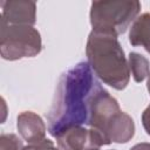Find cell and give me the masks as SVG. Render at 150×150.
I'll list each match as a JSON object with an SVG mask.
<instances>
[{
	"mask_svg": "<svg viewBox=\"0 0 150 150\" xmlns=\"http://www.w3.org/2000/svg\"><path fill=\"white\" fill-rule=\"evenodd\" d=\"M101 88L88 62H79L63 73L47 114L48 132L56 137L71 127L87 124L91 102Z\"/></svg>",
	"mask_w": 150,
	"mask_h": 150,
	"instance_id": "6da1fadb",
	"label": "cell"
},
{
	"mask_svg": "<svg viewBox=\"0 0 150 150\" xmlns=\"http://www.w3.org/2000/svg\"><path fill=\"white\" fill-rule=\"evenodd\" d=\"M16 128L20 136L28 144H34L46 138V124L43 120L33 111H22L19 114Z\"/></svg>",
	"mask_w": 150,
	"mask_h": 150,
	"instance_id": "ba28073f",
	"label": "cell"
},
{
	"mask_svg": "<svg viewBox=\"0 0 150 150\" xmlns=\"http://www.w3.org/2000/svg\"><path fill=\"white\" fill-rule=\"evenodd\" d=\"M108 143H127L135 135V123L131 116L120 111L107 125L104 131Z\"/></svg>",
	"mask_w": 150,
	"mask_h": 150,
	"instance_id": "9c48e42d",
	"label": "cell"
},
{
	"mask_svg": "<svg viewBox=\"0 0 150 150\" xmlns=\"http://www.w3.org/2000/svg\"><path fill=\"white\" fill-rule=\"evenodd\" d=\"M142 124L148 135H150V104L145 108V110L142 114Z\"/></svg>",
	"mask_w": 150,
	"mask_h": 150,
	"instance_id": "5bb4252c",
	"label": "cell"
},
{
	"mask_svg": "<svg viewBox=\"0 0 150 150\" xmlns=\"http://www.w3.org/2000/svg\"><path fill=\"white\" fill-rule=\"evenodd\" d=\"M121 111L120 104L115 97H112L103 87L96 93L91 107H90V114L87 125L95 131H97L101 137L104 139L105 145H108V141L105 138L104 131L109 122Z\"/></svg>",
	"mask_w": 150,
	"mask_h": 150,
	"instance_id": "5b68a950",
	"label": "cell"
},
{
	"mask_svg": "<svg viewBox=\"0 0 150 150\" xmlns=\"http://www.w3.org/2000/svg\"><path fill=\"white\" fill-rule=\"evenodd\" d=\"M128 63H129V69L131 71V75L135 82L137 83L143 82L149 76V73H150L149 61L142 54L131 52L128 56Z\"/></svg>",
	"mask_w": 150,
	"mask_h": 150,
	"instance_id": "8fae6325",
	"label": "cell"
},
{
	"mask_svg": "<svg viewBox=\"0 0 150 150\" xmlns=\"http://www.w3.org/2000/svg\"><path fill=\"white\" fill-rule=\"evenodd\" d=\"M146 88H148V91L150 94V73H149V76H148V82H146Z\"/></svg>",
	"mask_w": 150,
	"mask_h": 150,
	"instance_id": "2e32d148",
	"label": "cell"
},
{
	"mask_svg": "<svg viewBox=\"0 0 150 150\" xmlns=\"http://www.w3.org/2000/svg\"><path fill=\"white\" fill-rule=\"evenodd\" d=\"M1 20L5 25L34 26L36 22V4L29 0H6L0 2Z\"/></svg>",
	"mask_w": 150,
	"mask_h": 150,
	"instance_id": "52a82bcc",
	"label": "cell"
},
{
	"mask_svg": "<svg viewBox=\"0 0 150 150\" xmlns=\"http://www.w3.org/2000/svg\"><path fill=\"white\" fill-rule=\"evenodd\" d=\"M129 42L143 47L150 54V13H143L135 19L130 27Z\"/></svg>",
	"mask_w": 150,
	"mask_h": 150,
	"instance_id": "30bf717a",
	"label": "cell"
},
{
	"mask_svg": "<svg viewBox=\"0 0 150 150\" xmlns=\"http://www.w3.org/2000/svg\"><path fill=\"white\" fill-rule=\"evenodd\" d=\"M91 150H100V149H91Z\"/></svg>",
	"mask_w": 150,
	"mask_h": 150,
	"instance_id": "e0dca14e",
	"label": "cell"
},
{
	"mask_svg": "<svg viewBox=\"0 0 150 150\" xmlns=\"http://www.w3.org/2000/svg\"><path fill=\"white\" fill-rule=\"evenodd\" d=\"M86 54L90 68L103 83L116 90H123L128 86L129 63L117 36L91 30L87 40Z\"/></svg>",
	"mask_w": 150,
	"mask_h": 150,
	"instance_id": "7a4b0ae2",
	"label": "cell"
},
{
	"mask_svg": "<svg viewBox=\"0 0 150 150\" xmlns=\"http://www.w3.org/2000/svg\"><path fill=\"white\" fill-rule=\"evenodd\" d=\"M41 49V35L33 26L0 23V54L4 60L33 57Z\"/></svg>",
	"mask_w": 150,
	"mask_h": 150,
	"instance_id": "277c9868",
	"label": "cell"
},
{
	"mask_svg": "<svg viewBox=\"0 0 150 150\" xmlns=\"http://www.w3.org/2000/svg\"><path fill=\"white\" fill-rule=\"evenodd\" d=\"M130 150H150V143H146V142L137 143Z\"/></svg>",
	"mask_w": 150,
	"mask_h": 150,
	"instance_id": "9a60e30c",
	"label": "cell"
},
{
	"mask_svg": "<svg viewBox=\"0 0 150 150\" xmlns=\"http://www.w3.org/2000/svg\"><path fill=\"white\" fill-rule=\"evenodd\" d=\"M0 150H27L22 141L14 134H2L0 136Z\"/></svg>",
	"mask_w": 150,
	"mask_h": 150,
	"instance_id": "7c38bea8",
	"label": "cell"
},
{
	"mask_svg": "<svg viewBox=\"0 0 150 150\" xmlns=\"http://www.w3.org/2000/svg\"><path fill=\"white\" fill-rule=\"evenodd\" d=\"M55 138L61 150H91L105 145L104 139L97 131L82 125L71 127L62 131Z\"/></svg>",
	"mask_w": 150,
	"mask_h": 150,
	"instance_id": "8992f818",
	"label": "cell"
},
{
	"mask_svg": "<svg viewBox=\"0 0 150 150\" xmlns=\"http://www.w3.org/2000/svg\"><path fill=\"white\" fill-rule=\"evenodd\" d=\"M139 11L141 2L137 0L94 1L89 13L90 25L95 32L118 36L135 21Z\"/></svg>",
	"mask_w": 150,
	"mask_h": 150,
	"instance_id": "3957f363",
	"label": "cell"
},
{
	"mask_svg": "<svg viewBox=\"0 0 150 150\" xmlns=\"http://www.w3.org/2000/svg\"><path fill=\"white\" fill-rule=\"evenodd\" d=\"M26 149L27 150H60L54 145V143L50 139H47V138L34 144H28L26 145Z\"/></svg>",
	"mask_w": 150,
	"mask_h": 150,
	"instance_id": "4fadbf2b",
	"label": "cell"
}]
</instances>
